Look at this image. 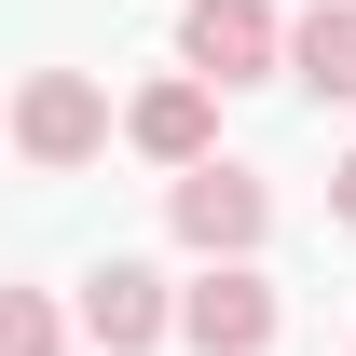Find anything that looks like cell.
Listing matches in <instances>:
<instances>
[{"label":"cell","instance_id":"9c48e42d","mask_svg":"<svg viewBox=\"0 0 356 356\" xmlns=\"http://www.w3.org/2000/svg\"><path fill=\"white\" fill-rule=\"evenodd\" d=\"M329 206H343V220H356V151H343V165H329Z\"/></svg>","mask_w":356,"mask_h":356},{"label":"cell","instance_id":"3957f363","mask_svg":"<svg viewBox=\"0 0 356 356\" xmlns=\"http://www.w3.org/2000/svg\"><path fill=\"white\" fill-rule=\"evenodd\" d=\"M288 28H274V0H192L178 14V69H206V83H261Z\"/></svg>","mask_w":356,"mask_h":356},{"label":"cell","instance_id":"5b68a950","mask_svg":"<svg viewBox=\"0 0 356 356\" xmlns=\"http://www.w3.org/2000/svg\"><path fill=\"white\" fill-rule=\"evenodd\" d=\"M83 329H96L110 356H137V343H165V329H178V302H165V274H151V261H110V274L83 288Z\"/></svg>","mask_w":356,"mask_h":356},{"label":"cell","instance_id":"52a82bcc","mask_svg":"<svg viewBox=\"0 0 356 356\" xmlns=\"http://www.w3.org/2000/svg\"><path fill=\"white\" fill-rule=\"evenodd\" d=\"M288 69H302L315 96H356V0H315L302 28H288Z\"/></svg>","mask_w":356,"mask_h":356},{"label":"cell","instance_id":"ba28073f","mask_svg":"<svg viewBox=\"0 0 356 356\" xmlns=\"http://www.w3.org/2000/svg\"><path fill=\"white\" fill-rule=\"evenodd\" d=\"M0 356H55V302H14V315H0Z\"/></svg>","mask_w":356,"mask_h":356},{"label":"cell","instance_id":"7a4b0ae2","mask_svg":"<svg viewBox=\"0 0 356 356\" xmlns=\"http://www.w3.org/2000/svg\"><path fill=\"white\" fill-rule=\"evenodd\" d=\"M165 220H178V247H206V261H247V247H261V220H274V192H261L247 165H178Z\"/></svg>","mask_w":356,"mask_h":356},{"label":"cell","instance_id":"277c9868","mask_svg":"<svg viewBox=\"0 0 356 356\" xmlns=\"http://www.w3.org/2000/svg\"><path fill=\"white\" fill-rule=\"evenodd\" d=\"M178 329H192L206 356H261V343H274V288H261L247 261H220L206 288H178Z\"/></svg>","mask_w":356,"mask_h":356},{"label":"cell","instance_id":"8992f818","mask_svg":"<svg viewBox=\"0 0 356 356\" xmlns=\"http://www.w3.org/2000/svg\"><path fill=\"white\" fill-rule=\"evenodd\" d=\"M124 137L151 151V165H206V69H178V83H151Z\"/></svg>","mask_w":356,"mask_h":356},{"label":"cell","instance_id":"6da1fadb","mask_svg":"<svg viewBox=\"0 0 356 356\" xmlns=\"http://www.w3.org/2000/svg\"><path fill=\"white\" fill-rule=\"evenodd\" d=\"M14 151H28V165H96V151H110V96L83 83V69H28V96H14Z\"/></svg>","mask_w":356,"mask_h":356}]
</instances>
